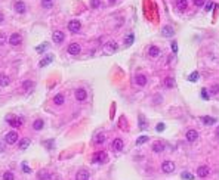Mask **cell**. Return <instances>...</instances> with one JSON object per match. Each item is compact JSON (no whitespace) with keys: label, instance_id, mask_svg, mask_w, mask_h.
Listing matches in <instances>:
<instances>
[{"label":"cell","instance_id":"obj_1","mask_svg":"<svg viewBox=\"0 0 219 180\" xmlns=\"http://www.w3.org/2000/svg\"><path fill=\"white\" fill-rule=\"evenodd\" d=\"M108 155H107V152H104V151H101V152H96V154H93V158H92V162H95V164H104V162H107V158Z\"/></svg>","mask_w":219,"mask_h":180},{"label":"cell","instance_id":"obj_2","mask_svg":"<svg viewBox=\"0 0 219 180\" xmlns=\"http://www.w3.org/2000/svg\"><path fill=\"white\" fill-rule=\"evenodd\" d=\"M5 142L8 145H14L18 142V133L17 131H9V133H6V136H5Z\"/></svg>","mask_w":219,"mask_h":180},{"label":"cell","instance_id":"obj_3","mask_svg":"<svg viewBox=\"0 0 219 180\" xmlns=\"http://www.w3.org/2000/svg\"><path fill=\"white\" fill-rule=\"evenodd\" d=\"M68 30L71 31V33H79L80 30H82V24H80V21H77V19H73V21H70L68 22Z\"/></svg>","mask_w":219,"mask_h":180},{"label":"cell","instance_id":"obj_4","mask_svg":"<svg viewBox=\"0 0 219 180\" xmlns=\"http://www.w3.org/2000/svg\"><path fill=\"white\" fill-rule=\"evenodd\" d=\"M89 179H91V173H89L86 168L79 170L77 174H76V180H89Z\"/></svg>","mask_w":219,"mask_h":180},{"label":"cell","instance_id":"obj_5","mask_svg":"<svg viewBox=\"0 0 219 180\" xmlns=\"http://www.w3.org/2000/svg\"><path fill=\"white\" fill-rule=\"evenodd\" d=\"M21 43H22V37H21V34H18V33H14L12 36L9 37V44H11V46H18Z\"/></svg>","mask_w":219,"mask_h":180},{"label":"cell","instance_id":"obj_6","mask_svg":"<svg viewBox=\"0 0 219 180\" xmlns=\"http://www.w3.org/2000/svg\"><path fill=\"white\" fill-rule=\"evenodd\" d=\"M80 50H82V47H80V44H77V43H71L68 47H67V52L70 55H73V56H76V55L80 53Z\"/></svg>","mask_w":219,"mask_h":180},{"label":"cell","instance_id":"obj_7","mask_svg":"<svg viewBox=\"0 0 219 180\" xmlns=\"http://www.w3.org/2000/svg\"><path fill=\"white\" fill-rule=\"evenodd\" d=\"M185 137H187L188 142H196L199 139V131L197 130H188L187 134H185Z\"/></svg>","mask_w":219,"mask_h":180},{"label":"cell","instance_id":"obj_8","mask_svg":"<svg viewBox=\"0 0 219 180\" xmlns=\"http://www.w3.org/2000/svg\"><path fill=\"white\" fill-rule=\"evenodd\" d=\"M74 96H76V99H77L79 102H83V100H86L88 93H86V90L85 89H77L76 90V93H74Z\"/></svg>","mask_w":219,"mask_h":180},{"label":"cell","instance_id":"obj_9","mask_svg":"<svg viewBox=\"0 0 219 180\" xmlns=\"http://www.w3.org/2000/svg\"><path fill=\"white\" fill-rule=\"evenodd\" d=\"M173 170H175V164L172 161H164L162 164V171L163 173H172Z\"/></svg>","mask_w":219,"mask_h":180},{"label":"cell","instance_id":"obj_10","mask_svg":"<svg viewBox=\"0 0 219 180\" xmlns=\"http://www.w3.org/2000/svg\"><path fill=\"white\" fill-rule=\"evenodd\" d=\"M135 83H136V86L144 87L147 84V77L144 74H136V75H135Z\"/></svg>","mask_w":219,"mask_h":180},{"label":"cell","instance_id":"obj_11","mask_svg":"<svg viewBox=\"0 0 219 180\" xmlns=\"http://www.w3.org/2000/svg\"><path fill=\"white\" fill-rule=\"evenodd\" d=\"M52 38H54V41L56 43V44H61L62 41H64V38H65V36H64V33L62 31H54V34H52Z\"/></svg>","mask_w":219,"mask_h":180},{"label":"cell","instance_id":"obj_12","mask_svg":"<svg viewBox=\"0 0 219 180\" xmlns=\"http://www.w3.org/2000/svg\"><path fill=\"white\" fill-rule=\"evenodd\" d=\"M104 49H105L107 52H116V50H119V44H117L116 41L110 40V41H107V43H105Z\"/></svg>","mask_w":219,"mask_h":180},{"label":"cell","instance_id":"obj_13","mask_svg":"<svg viewBox=\"0 0 219 180\" xmlns=\"http://www.w3.org/2000/svg\"><path fill=\"white\" fill-rule=\"evenodd\" d=\"M111 146H113V151H116V152H120V151L123 149L125 143H123V140H122V139H114Z\"/></svg>","mask_w":219,"mask_h":180},{"label":"cell","instance_id":"obj_14","mask_svg":"<svg viewBox=\"0 0 219 180\" xmlns=\"http://www.w3.org/2000/svg\"><path fill=\"white\" fill-rule=\"evenodd\" d=\"M209 167L207 165H200L199 168H197V176L199 177H207L209 176Z\"/></svg>","mask_w":219,"mask_h":180},{"label":"cell","instance_id":"obj_15","mask_svg":"<svg viewBox=\"0 0 219 180\" xmlns=\"http://www.w3.org/2000/svg\"><path fill=\"white\" fill-rule=\"evenodd\" d=\"M200 121H203L204 126H212V124L216 123V118H213V117H207V115H203V117H200Z\"/></svg>","mask_w":219,"mask_h":180},{"label":"cell","instance_id":"obj_16","mask_svg":"<svg viewBox=\"0 0 219 180\" xmlns=\"http://www.w3.org/2000/svg\"><path fill=\"white\" fill-rule=\"evenodd\" d=\"M188 8V0H176V9L179 12H185Z\"/></svg>","mask_w":219,"mask_h":180},{"label":"cell","instance_id":"obj_17","mask_svg":"<svg viewBox=\"0 0 219 180\" xmlns=\"http://www.w3.org/2000/svg\"><path fill=\"white\" fill-rule=\"evenodd\" d=\"M15 10L18 12L19 15L25 14V10H27V8H25V3H24V2H17V3H15Z\"/></svg>","mask_w":219,"mask_h":180},{"label":"cell","instance_id":"obj_18","mask_svg":"<svg viewBox=\"0 0 219 180\" xmlns=\"http://www.w3.org/2000/svg\"><path fill=\"white\" fill-rule=\"evenodd\" d=\"M30 145H31V140H30L28 137H24V139H21V140H19L18 148H19V149H22V151H24V149H27V148H28Z\"/></svg>","mask_w":219,"mask_h":180},{"label":"cell","instance_id":"obj_19","mask_svg":"<svg viewBox=\"0 0 219 180\" xmlns=\"http://www.w3.org/2000/svg\"><path fill=\"white\" fill-rule=\"evenodd\" d=\"M11 84V78L5 74H0V87H6Z\"/></svg>","mask_w":219,"mask_h":180},{"label":"cell","instance_id":"obj_20","mask_svg":"<svg viewBox=\"0 0 219 180\" xmlns=\"http://www.w3.org/2000/svg\"><path fill=\"white\" fill-rule=\"evenodd\" d=\"M148 55H150L151 58H157V56L160 55V49H159L157 46H150V49H148Z\"/></svg>","mask_w":219,"mask_h":180},{"label":"cell","instance_id":"obj_21","mask_svg":"<svg viewBox=\"0 0 219 180\" xmlns=\"http://www.w3.org/2000/svg\"><path fill=\"white\" fill-rule=\"evenodd\" d=\"M93 142H95V145H102L105 142V134H104V133H98V134L93 137Z\"/></svg>","mask_w":219,"mask_h":180},{"label":"cell","instance_id":"obj_22","mask_svg":"<svg viewBox=\"0 0 219 180\" xmlns=\"http://www.w3.org/2000/svg\"><path fill=\"white\" fill-rule=\"evenodd\" d=\"M162 33H163V36H164V37H172L175 31H173V28H172L170 25H166V27H163Z\"/></svg>","mask_w":219,"mask_h":180},{"label":"cell","instance_id":"obj_23","mask_svg":"<svg viewBox=\"0 0 219 180\" xmlns=\"http://www.w3.org/2000/svg\"><path fill=\"white\" fill-rule=\"evenodd\" d=\"M64 102H65V98H64V94H61V93L56 94V96L54 98V104L55 105H58V106H61Z\"/></svg>","mask_w":219,"mask_h":180},{"label":"cell","instance_id":"obj_24","mask_svg":"<svg viewBox=\"0 0 219 180\" xmlns=\"http://www.w3.org/2000/svg\"><path fill=\"white\" fill-rule=\"evenodd\" d=\"M52 61H54V55H48L45 59L40 61V67H46V65H49Z\"/></svg>","mask_w":219,"mask_h":180},{"label":"cell","instance_id":"obj_25","mask_svg":"<svg viewBox=\"0 0 219 180\" xmlns=\"http://www.w3.org/2000/svg\"><path fill=\"white\" fill-rule=\"evenodd\" d=\"M164 148H166V146H164L163 143H154L153 145V152H156V154H162V152L164 151Z\"/></svg>","mask_w":219,"mask_h":180},{"label":"cell","instance_id":"obj_26","mask_svg":"<svg viewBox=\"0 0 219 180\" xmlns=\"http://www.w3.org/2000/svg\"><path fill=\"white\" fill-rule=\"evenodd\" d=\"M164 87L166 89H172L173 86H175V80L172 78V77H167V78H164Z\"/></svg>","mask_w":219,"mask_h":180},{"label":"cell","instance_id":"obj_27","mask_svg":"<svg viewBox=\"0 0 219 180\" xmlns=\"http://www.w3.org/2000/svg\"><path fill=\"white\" fill-rule=\"evenodd\" d=\"M8 120H9V121H8L9 126H12V127H19L21 126V120H19V118H12V117H9Z\"/></svg>","mask_w":219,"mask_h":180},{"label":"cell","instance_id":"obj_28","mask_svg":"<svg viewBox=\"0 0 219 180\" xmlns=\"http://www.w3.org/2000/svg\"><path fill=\"white\" fill-rule=\"evenodd\" d=\"M43 127H45L43 120H36V121L33 123V128H34V130H42Z\"/></svg>","mask_w":219,"mask_h":180},{"label":"cell","instance_id":"obj_29","mask_svg":"<svg viewBox=\"0 0 219 180\" xmlns=\"http://www.w3.org/2000/svg\"><path fill=\"white\" fill-rule=\"evenodd\" d=\"M22 86H24V89L27 90V92H28V90H33L34 89V81H28V80H27V81L22 83Z\"/></svg>","mask_w":219,"mask_h":180},{"label":"cell","instance_id":"obj_30","mask_svg":"<svg viewBox=\"0 0 219 180\" xmlns=\"http://www.w3.org/2000/svg\"><path fill=\"white\" fill-rule=\"evenodd\" d=\"M3 180H15V176L12 171H5L3 173Z\"/></svg>","mask_w":219,"mask_h":180},{"label":"cell","instance_id":"obj_31","mask_svg":"<svg viewBox=\"0 0 219 180\" xmlns=\"http://www.w3.org/2000/svg\"><path fill=\"white\" fill-rule=\"evenodd\" d=\"M49 47V44L48 43H43V44H40V46H37L36 50L39 52V53H43V52H46V49Z\"/></svg>","mask_w":219,"mask_h":180},{"label":"cell","instance_id":"obj_32","mask_svg":"<svg viewBox=\"0 0 219 180\" xmlns=\"http://www.w3.org/2000/svg\"><path fill=\"white\" fill-rule=\"evenodd\" d=\"M37 177H39V180H49V173L48 171H40L37 174Z\"/></svg>","mask_w":219,"mask_h":180},{"label":"cell","instance_id":"obj_33","mask_svg":"<svg viewBox=\"0 0 219 180\" xmlns=\"http://www.w3.org/2000/svg\"><path fill=\"white\" fill-rule=\"evenodd\" d=\"M133 38H135L133 34H129V36L126 37V40H125V44H126V46H130V44L133 43Z\"/></svg>","mask_w":219,"mask_h":180},{"label":"cell","instance_id":"obj_34","mask_svg":"<svg viewBox=\"0 0 219 180\" xmlns=\"http://www.w3.org/2000/svg\"><path fill=\"white\" fill-rule=\"evenodd\" d=\"M181 177H182L184 180H193V179H194V176H193L191 173H187V171H184V173H182V176H181Z\"/></svg>","mask_w":219,"mask_h":180},{"label":"cell","instance_id":"obj_35","mask_svg":"<svg viewBox=\"0 0 219 180\" xmlns=\"http://www.w3.org/2000/svg\"><path fill=\"white\" fill-rule=\"evenodd\" d=\"M188 80H190V81H197V80H199V72L194 71L190 77H188Z\"/></svg>","mask_w":219,"mask_h":180},{"label":"cell","instance_id":"obj_36","mask_svg":"<svg viewBox=\"0 0 219 180\" xmlns=\"http://www.w3.org/2000/svg\"><path fill=\"white\" fill-rule=\"evenodd\" d=\"M147 142H148V136H141L136 140V145H142V143H147Z\"/></svg>","mask_w":219,"mask_h":180},{"label":"cell","instance_id":"obj_37","mask_svg":"<svg viewBox=\"0 0 219 180\" xmlns=\"http://www.w3.org/2000/svg\"><path fill=\"white\" fill-rule=\"evenodd\" d=\"M206 3H207V4L204 6V10H206V12H210V10L213 9L215 4H213V2H206Z\"/></svg>","mask_w":219,"mask_h":180},{"label":"cell","instance_id":"obj_38","mask_svg":"<svg viewBox=\"0 0 219 180\" xmlns=\"http://www.w3.org/2000/svg\"><path fill=\"white\" fill-rule=\"evenodd\" d=\"M99 4H101V0H91V6L93 8V9L99 8Z\"/></svg>","mask_w":219,"mask_h":180},{"label":"cell","instance_id":"obj_39","mask_svg":"<svg viewBox=\"0 0 219 180\" xmlns=\"http://www.w3.org/2000/svg\"><path fill=\"white\" fill-rule=\"evenodd\" d=\"M22 171H24V173H31V168L28 167L27 162H22Z\"/></svg>","mask_w":219,"mask_h":180},{"label":"cell","instance_id":"obj_40","mask_svg":"<svg viewBox=\"0 0 219 180\" xmlns=\"http://www.w3.org/2000/svg\"><path fill=\"white\" fill-rule=\"evenodd\" d=\"M219 93V84H215L212 89H210V94H218Z\"/></svg>","mask_w":219,"mask_h":180},{"label":"cell","instance_id":"obj_41","mask_svg":"<svg viewBox=\"0 0 219 180\" xmlns=\"http://www.w3.org/2000/svg\"><path fill=\"white\" fill-rule=\"evenodd\" d=\"M201 98H203L204 100H207V99H209V93H207V90H206V89H201Z\"/></svg>","mask_w":219,"mask_h":180},{"label":"cell","instance_id":"obj_42","mask_svg":"<svg viewBox=\"0 0 219 180\" xmlns=\"http://www.w3.org/2000/svg\"><path fill=\"white\" fill-rule=\"evenodd\" d=\"M204 3H206V0H194V4H196V6H199V8L204 6Z\"/></svg>","mask_w":219,"mask_h":180},{"label":"cell","instance_id":"obj_43","mask_svg":"<svg viewBox=\"0 0 219 180\" xmlns=\"http://www.w3.org/2000/svg\"><path fill=\"white\" fill-rule=\"evenodd\" d=\"M172 52H173V53L178 52V44H176V41H172Z\"/></svg>","mask_w":219,"mask_h":180},{"label":"cell","instance_id":"obj_44","mask_svg":"<svg viewBox=\"0 0 219 180\" xmlns=\"http://www.w3.org/2000/svg\"><path fill=\"white\" fill-rule=\"evenodd\" d=\"M3 43H6V34L0 33V44H3Z\"/></svg>","mask_w":219,"mask_h":180},{"label":"cell","instance_id":"obj_45","mask_svg":"<svg viewBox=\"0 0 219 180\" xmlns=\"http://www.w3.org/2000/svg\"><path fill=\"white\" fill-rule=\"evenodd\" d=\"M139 120H141V121H139V127H141V128H142V130H144V128H145V121H144V118H142V117H141V118H139Z\"/></svg>","mask_w":219,"mask_h":180},{"label":"cell","instance_id":"obj_46","mask_svg":"<svg viewBox=\"0 0 219 180\" xmlns=\"http://www.w3.org/2000/svg\"><path fill=\"white\" fill-rule=\"evenodd\" d=\"M49 180H59V176H56V174H49Z\"/></svg>","mask_w":219,"mask_h":180},{"label":"cell","instance_id":"obj_47","mask_svg":"<svg viewBox=\"0 0 219 180\" xmlns=\"http://www.w3.org/2000/svg\"><path fill=\"white\" fill-rule=\"evenodd\" d=\"M162 130H164V124H162V123H160V124L157 126V131H162Z\"/></svg>","mask_w":219,"mask_h":180},{"label":"cell","instance_id":"obj_48","mask_svg":"<svg viewBox=\"0 0 219 180\" xmlns=\"http://www.w3.org/2000/svg\"><path fill=\"white\" fill-rule=\"evenodd\" d=\"M3 21V15H2V12H0V22Z\"/></svg>","mask_w":219,"mask_h":180},{"label":"cell","instance_id":"obj_49","mask_svg":"<svg viewBox=\"0 0 219 180\" xmlns=\"http://www.w3.org/2000/svg\"><path fill=\"white\" fill-rule=\"evenodd\" d=\"M110 3H116V0H108Z\"/></svg>","mask_w":219,"mask_h":180},{"label":"cell","instance_id":"obj_50","mask_svg":"<svg viewBox=\"0 0 219 180\" xmlns=\"http://www.w3.org/2000/svg\"><path fill=\"white\" fill-rule=\"evenodd\" d=\"M216 133H218V134H219V127H218V128H216Z\"/></svg>","mask_w":219,"mask_h":180},{"label":"cell","instance_id":"obj_51","mask_svg":"<svg viewBox=\"0 0 219 180\" xmlns=\"http://www.w3.org/2000/svg\"><path fill=\"white\" fill-rule=\"evenodd\" d=\"M45 2H51V0H45Z\"/></svg>","mask_w":219,"mask_h":180}]
</instances>
